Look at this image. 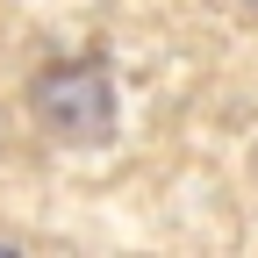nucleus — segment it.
<instances>
[{
	"instance_id": "obj_1",
	"label": "nucleus",
	"mask_w": 258,
	"mask_h": 258,
	"mask_svg": "<svg viewBox=\"0 0 258 258\" xmlns=\"http://www.w3.org/2000/svg\"><path fill=\"white\" fill-rule=\"evenodd\" d=\"M36 115H43L50 137H64V144H101L115 129V86H108L101 64H86V57L50 64V72L36 79Z\"/></svg>"
}]
</instances>
